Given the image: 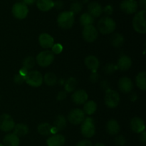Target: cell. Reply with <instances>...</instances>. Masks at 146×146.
I'll return each mask as SVG.
<instances>
[{
  "mask_svg": "<svg viewBox=\"0 0 146 146\" xmlns=\"http://www.w3.org/2000/svg\"><path fill=\"white\" fill-rule=\"evenodd\" d=\"M94 146H106L104 145V143H97L95 144V145Z\"/></svg>",
  "mask_w": 146,
  "mask_h": 146,
  "instance_id": "f907efd6",
  "label": "cell"
},
{
  "mask_svg": "<svg viewBox=\"0 0 146 146\" xmlns=\"http://www.w3.org/2000/svg\"><path fill=\"white\" fill-rule=\"evenodd\" d=\"M113 11V8L111 5H107L103 8V12L105 13L106 15H111Z\"/></svg>",
  "mask_w": 146,
  "mask_h": 146,
  "instance_id": "60d3db41",
  "label": "cell"
},
{
  "mask_svg": "<svg viewBox=\"0 0 146 146\" xmlns=\"http://www.w3.org/2000/svg\"><path fill=\"white\" fill-rule=\"evenodd\" d=\"M76 146H93V145L89 140H82L77 143Z\"/></svg>",
  "mask_w": 146,
  "mask_h": 146,
  "instance_id": "ab89813d",
  "label": "cell"
},
{
  "mask_svg": "<svg viewBox=\"0 0 146 146\" xmlns=\"http://www.w3.org/2000/svg\"><path fill=\"white\" fill-rule=\"evenodd\" d=\"M0 146H4V145H3V144H1V143H0Z\"/></svg>",
  "mask_w": 146,
  "mask_h": 146,
  "instance_id": "816d5d0a",
  "label": "cell"
},
{
  "mask_svg": "<svg viewBox=\"0 0 146 146\" xmlns=\"http://www.w3.org/2000/svg\"><path fill=\"white\" fill-rule=\"evenodd\" d=\"M66 92L65 91H61L58 93L56 96V99L58 101H63L66 98Z\"/></svg>",
  "mask_w": 146,
  "mask_h": 146,
  "instance_id": "b9f144b4",
  "label": "cell"
},
{
  "mask_svg": "<svg viewBox=\"0 0 146 146\" xmlns=\"http://www.w3.org/2000/svg\"><path fill=\"white\" fill-rule=\"evenodd\" d=\"M98 31L94 26L90 25L84 27L82 31V36L84 41L88 43H92L95 41L98 38Z\"/></svg>",
  "mask_w": 146,
  "mask_h": 146,
  "instance_id": "8fae6325",
  "label": "cell"
},
{
  "mask_svg": "<svg viewBox=\"0 0 146 146\" xmlns=\"http://www.w3.org/2000/svg\"><path fill=\"white\" fill-rule=\"evenodd\" d=\"M36 6L41 11H48L54 7L52 0H36Z\"/></svg>",
  "mask_w": 146,
  "mask_h": 146,
  "instance_id": "603a6c76",
  "label": "cell"
},
{
  "mask_svg": "<svg viewBox=\"0 0 146 146\" xmlns=\"http://www.w3.org/2000/svg\"><path fill=\"white\" fill-rule=\"evenodd\" d=\"M36 1V0H23V3L26 4V5H31V4H34Z\"/></svg>",
  "mask_w": 146,
  "mask_h": 146,
  "instance_id": "c3c4849f",
  "label": "cell"
},
{
  "mask_svg": "<svg viewBox=\"0 0 146 146\" xmlns=\"http://www.w3.org/2000/svg\"><path fill=\"white\" fill-rule=\"evenodd\" d=\"M98 78H99V75H98V73H97L96 71H93L89 76L90 81H91L92 83L97 82Z\"/></svg>",
  "mask_w": 146,
  "mask_h": 146,
  "instance_id": "f35d334b",
  "label": "cell"
},
{
  "mask_svg": "<svg viewBox=\"0 0 146 146\" xmlns=\"http://www.w3.org/2000/svg\"><path fill=\"white\" fill-rule=\"evenodd\" d=\"M63 48V46L61 44H54L51 47V52L54 54H59L62 52Z\"/></svg>",
  "mask_w": 146,
  "mask_h": 146,
  "instance_id": "d590c367",
  "label": "cell"
},
{
  "mask_svg": "<svg viewBox=\"0 0 146 146\" xmlns=\"http://www.w3.org/2000/svg\"><path fill=\"white\" fill-rule=\"evenodd\" d=\"M79 21L82 27H87V26L93 25L94 21V18L88 13H84L80 17Z\"/></svg>",
  "mask_w": 146,
  "mask_h": 146,
  "instance_id": "4dcf8cb0",
  "label": "cell"
},
{
  "mask_svg": "<svg viewBox=\"0 0 146 146\" xmlns=\"http://www.w3.org/2000/svg\"><path fill=\"white\" fill-rule=\"evenodd\" d=\"M97 109V104L94 101H87L84 104L83 111L84 113L88 115H91L96 112Z\"/></svg>",
  "mask_w": 146,
  "mask_h": 146,
  "instance_id": "83f0119b",
  "label": "cell"
},
{
  "mask_svg": "<svg viewBox=\"0 0 146 146\" xmlns=\"http://www.w3.org/2000/svg\"><path fill=\"white\" fill-rule=\"evenodd\" d=\"M67 125L66 118L62 115H58L56 118H55L54 122V127H55L56 129L58 131H63L65 129Z\"/></svg>",
  "mask_w": 146,
  "mask_h": 146,
  "instance_id": "484cf974",
  "label": "cell"
},
{
  "mask_svg": "<svg viewBox=\"0 0 146 146\" xmlns=\"http://www.w3.org/2000/svg\"><path fill=\"white\" fill-rule=\"evenodd\" d=\"M66 138L61 134H54L50 135L46 140L47 146H64Z\"/></svg>",
  "mask_w": 146,
  "mask_h": 146,
  "instance_id": "e0dca14e",
  "label": "cell"
},
{
  "mask_svg": "<svg viewBox=\"0 0 146 146\" xmlns=\"http://www.w3.org/2000/svg\"><path fill=\"white\" fill-rule=\"evenodd\" d=\"M54 61V54L49 50L40 52L36 58V62L41 67H47L51 65Z\"/></svg>",
  "mask_w": 146,
  "mask_h": 146,
  "instance_id": "52a82bcc",
  "label": "cell"
},
{
  "mask_svg": "<svg viewBox=\"0 0 146 146\" xmlns=\"http://www.w3.org/2000/svg\"><path fill=\"white\" fill-rule=\"evenodd\" d=\"M101 87L102 89H104V91H107V90L110 89V84L108 81H103L101 83Z\"/></svg>",
  "mask_w": 146,
  "mask_h": 146,
  "instance_id": "7bdbcfd3",
  "label": "cell"
},
{
  "mask_svg": "<svg viewBox=\"0 0 146 146\" xmlns=\"http://www.w3.org/2000/svg\"><path fill=\"white\" fill-rule=\"evenodd\" d=\"M106 131L111 135H115L120 132L121 127L118 121L115 119H111L107 122L106 125Z\"/></svg>",
  "mask_w": 146,
  "mask_h": 146,
  "instance_id": "44dd1931",
  "label": "cell"
},
{
  "mask_svg": "<svg viewBox=\"0 0 146 146\" xmlns=\"http://www.w3.org/2000/svg\"><path fill=\"white\" fill-rule=\"evenodd\" d=\"M51 127L48 123H42L38 125L37 131L42 136H50L51 135Z\"/></svg>",
  "mask_w": 146,
  "mask_h": 146,
  "instance_id": "4316f807",
  "label": "cell"
},
{
  "mask_svg": "<svg viewBox=\"0 0 146 146\" xmlns=\"http://www.w3.org/2000/svg\"><path fill=\"white\" fill-rule=\"evenodd\" d=\"M116 66L121 71H128L132 66V60L128 56L123 55L118 58Z\"/></svg>",
  "mask_w": 146,
  "mask_h": 146,
  "instance_id": "d6986e66",
  "label": "cell"
},
{
  "mask_svg": "<svg viewBox=\"0 0 146 146\" xmlns=\"http://www.w3.org/2000/svg\"><path fill=\"white\" fill-rule=\"evenodd\" d=\"M43 77H44V83H45L47 86H53L55 85L57 83V81H58L57 76L54 74V73L48 72Z\"/></svg>",
  "mask_w": 146,
  "mask_h": 146,
  "instance_id": "1f68e13d",
  "label": "cell"
},
{
  "mask_svg": "<svg viewBox=\"0 0 146 146\" xmlns=\"http://www.w3.org/2000/svg\"><path fill=\"white\" fill-rule=\"evenodd\" d=\"M119 94L115 90L111 88L105 91L104 102L106 106L109 108H115L118 106L120 103Z\"/></svg>",
  "mask_w": 146,
  "mask_h": 146,
  "instance_id": "277c9868",
  "label": "cell"
},
{
  "mask_svg": "<svg viewBox=\"0 0 146 146\" xmlns=\"http://www.w3.org/2000/svg\"><path fill=\"white\" fill-rule=\"evenodd\" d=\"M85 119V113L83 110L80 108H75L71 110L68 114V120L73 125H79L82 123Z\"/></svg>",
  "mask_w": 146,
  "mask_h": 146,
  "instance_id": "30bf717a",
  "label": "cell"
},
{
  "mask_svg": "<svg viewBox=\"0 0 146 146\" xmlns=\"http://www.w3.org/2000/svg\"><path fill=\"white\" fill-rule=\"evenodd\" d=\"M97 28L102 34H112L116 29L115 21L108 16L101 17L97 24Z\"/></svg>",
  "mask_w": 146,
  "mask_h": 146,
  "instance_id": "6da1fadb",
  "label": "cell"
},
{
  "mask_svg": "<svg viewBox=\"0 0 146 146\" xmlns=\"http://www.w3.org/2000/svg\"><path fill=\"white\" fill-rule=\"evenodd\" d=\"M71 98H72L73 102L75 104L82 105L88 101V96L85 90L78 89L74 91V94H72Z\"/></svg>",
  "mask_w": 146,
  "mask_h": 146,
  "instance_id": "5bb4252c",
  "label": "cell"
},
{
  "mask_svg": "<svg viewBox=\"0 0 146 146\" xmlns=\"http://www.w3.org/2000/svg\"><path fill=\"white\" fill-rule=\"evenodd\" d=\"M28 72H29L28 70H27V69H26V68H23V67H22V68H21V69L20 70L19 73V74L20 75L26 77V76L27 75V74H28Z\"/></svg>",
  "mask_w": 146,
  "mask_h": 146,
  "instance_id": "bcb514c9",
  "label": "cell"
},
{
  "mask_svg": "<svg viewBox=\"0 0 146 146\" xmlns=\"http://www.w3.org/2000/svg\"><path fill=\"white\" fill-rule=\"evenodd\" d=\"M36 64V59L33 56H29L26 57L23 61V68H26L27 70H31L34 67Z\"/></svg>",
  "mask_w": 146,
  "mask_h": 146,
  "instance_id": "d6a6232c",
  "label": "cell"
},
{
  "mask_svg": "<svg viewBox=\"0 0 146 146\" xmlns=\"http://www.w3.org/2000/svg\"><path fill=\"white\" fill-rule=\"evenodd\" d=\"M139 5L143 10H145L146 8V0H139Z\"/></svg>",
  "mask_w": 146,
  "mask_h": 146,
  "instance_id": "7dc6e473",
  "label": "cell"
},
{
  "mask_svg": "<svg viewBox=\"0 0 146 146\" xmlns=\"http://www.w3.org/2000/svg\"><path fill=\"white\" fill-rule=\"evenodd\" d=\"M135 83L138 88L142 91H145L146 89V73L145 71H141L135 78Z\"/></svg>",
  "mask_w": 146,
  "mask_h": 146,
  "instance_id": "f1b7e54d",
  "label": "cell"
},
{
  "mask_svg": "<svg viewBox=\"0 0 146 146\" xmlns=\"http://www.w3.org/2000/svg\"><path fill=\"white\" fill-rule=\"evenodd\" d=\"M25 81V77L20 75L19 74H17L14 77V82L17 85H21Z\"/></svg>",
  "mask_w": 146,
  "mask_h": 146,
  "instance_id": "74e56055",
  "label": "cell"
},
{
  "mask_svg": "<svg viewBox=\"0 0 146 146\" xmlns=\"http://www.w3.org/2000/svg\"><path fill=\"white\" fill-rule=\"evenodd\" d=\"M54 7L56 9H62L64 7V2L61 0H56L54 2Z\"/></svg>",
  "mask_w": 146,
  "mask_h": 146,
  "instance_id": "ee69618b",
  "label": "cell"
},
{
  "mask_svg": "<svg viewBox=\"0 0 146 146\" xmlns=\"http://www.w3.org/2000/svg\"><path fill=\"white\" fill-rule=\"evenodd\" d=\"M118 85L120 91L124 94H128L131 92L133 88V83L131 78L127 76H123L120 78Z\"/></svg>",
  "mask_w": 146,
  "mask_h": 146,
  "instance_id": "9a60e30c",
  "label": "cell"
},
{
  "mask_svg": "<svg viewBox=\"0 0 146 146\" xmlns=\"http://www.w3.org/2000/svg\"><path fill=\"white\" fill-rule=\"evenodd\" d=\"M64 89L66 92L71 93L75 91L77 86V80L74 77H70L64 82Z\"/></svg>",
  "mask_w": 146,
  "mask_h": 146,
  "instance_id": "f546056e",
  "label": "cell"
},
{
  "mask_svg": "<svg viewBox=\"0 0 146 146\" xmlns=\"http://www.w3.org/2000/svg\"><path fill=\"white\" fill-rule=\"evenodd\" d=\"M115 143L118 146H124L126 143V140L123 135H118L115 138Z\"/></svg>",
  "mask_w": 146,
  "mask_h": 146,
  "instance_id": "8d00e7d4",
  "label": "cell"
},
{
  "mask_svg": "<svg viewBox=\"0 0 146 146\" xmlns=\"http://www.w3.org/2000/svg\"><path fill=\"white\" fill-rule=\"evenodd\" d=\"M38 43L43 48H51L54 44V38L47 33H42L38 36Z\"/></svg>",
  "mask_w": 146,
  "mask_h": 146,
  "instance_id": "2e32d148",
  "label": "cell"
},
{
  "mask_svg": "<svg viewBox=\"0 0 146 146\" xmlns=\"http://www.w3.org/2000/svg\"><path fill=\"white\" fill-rule=\"evenodd\" d=\"M82 4H81L78 1H75V2L72 3L71 4V7H70V11L72 12L74 14H78V13L81 12V11L82 10Z\"/></svg>",
  "mask_w": 146,
  "mask_h": 146,
  "instance_id": "836d02e7",
  "label": "cell"
},
{
  "mask_svg": "<svg viewBox=\"0 0 146 146\" xmlns=\"http://www.w3.org/2000/svg\"><path fill=\"white\" fill-rule=\"evenodd\" d=\"M13 16L17 19H24L27 17L29 13V8L23 2H17L13 5L11 9Z\"/></svg>",
  "mask_w": 146,
  "mask_h": 146,
  "instance_id": "ba28073f",
  "label": "cell"
},
{
  "mask_svg": "<svg viewBox=\"0 0 146 146\" xmlns=\"http://www.w3.org/2000/svg\"><path fill=\"white\" fill-rule=\"evenodd\" d=\"M20 144V139L14 133H8L3 139V145L4 146H19Z\"/></svg>",
  "mask_w": 146,
  "mask_h": 146,
  "instance_id": "7402d4cb",
  "label": "cell"
},
{
  "mask_svg": "<svg viewBox=\"0 0 146 146\" xmlns=\"http://www.w3.org/2000/svg\"><path fill=\"white\" fill-rule=\"evenodd\" d=\"M130 128L133 132L141 133L145 130V123L139 117H134L130 121Z\"/></svg>",
  "mask_w": 146,
  "mask_h": 146,
  "instance_id": "4fadbf2b",
  "label": "cell"
},
{
  "mask_svg": "<svg viewBox=\"0 0 146 146\" xmlns=\"http://www.w3.org/2000/svg\"><path fill=\"white\" fill-rule=\"evenodd\" d=\"M118 70V67L113 64H108L104 67V72L107 74H112Z\"/></svg>",
  "mask_w": 146,
  "mask_h": 146,
  "instance_id": "e575fe53",
  "label": "cell"
},
{
  "mask_svg": "<svg viewBox=\"0 0 146 146\" xmlns=\"http://www.w3.org/2000/svg\"><path fill=\"white\" fill-rule=\"evenodd\" d=\"M137 98H138V96H137L136 94H132L129 97L130 101H131L132 102H134V101H136Z\"/></svg>",
  "mask_w": 146,
  "mask_h": 146,
  "instance_id": "681fc988",
  "label": "cell"
},
{
  "mask_svg": "<svg viewBox=\"0 0 146 146\" xmlns=\"http://www.w3.org/2000/svg\"><path fill=\"white\" fill-rule=\"evenodd\" d=\"M75 22L74 14L70 11H63L57 17V24L63 29H69Z\"/></svg>",
  "mask_w": 146,
  "mask_h": 146,
  "instance_id": "7a4b0ae2",
  "label": "cell"
},
{
  "mask_svg": "<svg viewBox=\"0 0 146 146\" xmlns=\"http://www.w3.org/2000/svg\"><path fill=\"white\" fill-rule=\"evenodd\" d=\"M124 36L120 33L113 34L111 36V44L115 48H119L122 46L124 44Z\"/></svg>",
  "mask_w": 146,
  "mask_h": 146,
  "instance_id": "cb8c5ba5",
  "label": "cell"
},
{
  "mask_svg": "<svg viewBox=\"0 0 146 146\" xmlns=\"http://www.w3.org/2000/svg\"><path fill=\"white\" fill-rule=\"evenodd\" d=\"M88 14H91L94 18L99 17L103 13V7L99 3L92 1L88 5Z\"/></svg>",
  "mask_w": 146,
  "mask_h": 146,
  "instance_id": "ac0fdd59",
  "label": "cell"
},
{
  "mask_svg": "<svg viewBox=\"0 0 146 146\" xmlns=\"http://www.w3.org/2000/svg\"><path fill=\"white\" fill-rule=\"evenodd\" d=\"M25 81L30 86L38 88L42 85L44 82V77L39 71H30L26 76Z\"/></svg>",
  "mask_w": 146,
  "mask_h": 146,
  "instance_id": "5b68a950",
  "label": "cell"
},
{
  "mask_svg": "<svg viewBox=\"0 0 146 146\" xmlns=\"http://www.w3.org/2000/svg\"><path fill=\"white\" fill-rule=\"evenodd\" d=\"M14 133L16 135L19 137H24L29 133V128L26 124L24 123H18L14 125Z\"/></svg>",
  "mask_w": 146,
  "mask_h": 146,
  "instance_id": "d4e9b609",
  "label": "cell"
},
{
  "mask_svg": "<svg viewBox=\"0 0 146 146\" xmlns=\"http://www.w3.org/2000/svg\"><path fill=\"white\" fill-rule=\"evenodd\" d=\"M140 141L143 144H145L146 143V133L145 131H143L141 133V136H140Z\"/></svg>",
  "mask_w": 146,
  "mask_h": 146,
  "instance_id": "f6af8a7d",
  "label": "cell"
},
{
  "mask_svg": "<svg viewBox=\"0 0 146 146\" xmlns=\"http://www.w3.org/2000/svg\"><path fill=\"white\" fill-rule=\"evenodd\" d=\"M81 134L86 138H91L95 135L96 127L92 118H86L81 123Z\"/></svg>",
  "mask_w": 146,
  "mask_h": 146,
  "instance_id": "8992f818",
  "label": "cell"
},
{
  "mask_svg": "<svg viewBox=\"0 0 146 146\" xmlns=\"http://www.w3.org/2000/svg\"><path fill=\"white\" fill-rule=\"evenodd\" d=\"M85 65L86 66L88 69L91 70V71H97L98 67H99V60L98 59L96 56L93 55H89L86 57L84 60Z\"/></svg>",
  "mask_w": 146,
  "mask_h": 146,
  "instance_id": "ffe728a7",
  "label": "cell"
},
{
  "mask_svg": "<svg viewBox=\"0 0 146 146\" xmlns=\"http://www.w3.org/2000/svg\"><path fill=\"white\" fill-rule=\"evenodd\" d=\"M120 8L125 14H132L138 10V4L135 0H123L120 4Z\"/></svg>",
  "mask_w": 146,
  "mask_h": 146,
  "instance_id": "7c38bea8",
  "label": "cell"
},
{
  "mask_svg": "<svg viewBox=\"0 0 146 146\" xmlns=\"http://www.w3.org/2000/svg\"><path fill=\"white\" fill-rule=\"evenodd\" d=\"M15 125L14 119L10 115L4 113L0 115V130L3 132H10Z\"/></svg>",
  "mask_w": 146,
  "mask_h": 146,
  "instance_id": "9c48e42d",
  "label": "cell"
},
{
  "mask_svg": "<svg viewBox=\"0 0 146 146\" xmlns=\"http://www.w3.org/2000/svg\"><path fill=\"white\" fill-rule=\"evenodd\" d=\"M145 14V10H141L136 13L133 19V27L134 30L142 34L146 33Z\"/></svg>",
  "mask_w": 146,
  "mask_h": 146,
  "instance_id": "3957f363",
  "label": "cell"
}]
</instances>
